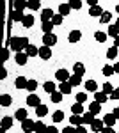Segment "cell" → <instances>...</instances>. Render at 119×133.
<instances>
[{"label":"cell","mask_w":119,"mask_h":133,"mask_svg":"<svg viewBox=\"0 0 119 133\" xmlns=\"http://www.w3.org/2000/svg\"><path fill=\"white\" fill-rule=\"evenodd\" d=\"M30 43H29V37H11V46L9 48H12V50L16 51V53H20V51H25L27 50V46H29Z\"/></svg>","instance_id":"6da1fadb"},{"label":"cell","mask_w":119,"mask_h":133,"mask_svg":"<svg viewBox=\"0 0 119 133\" xmlns=\"http://www.w3.org/2000/svg\"><path fill=\"white\" fill-rule=\"evenodd\" d=\"M55 43H57V36L55 34H43V46L52 48Z\"/></svg>","instance_id":"7a4b0ae2"},{"label":"cell","mask_w":119,"mask_h":133,"mask_svg":"<svg viewBox=\"0 0 119 133\" xmlns=\"http://www.w3.org/2000/svg\"><path fill=\"white\" fill-rule=\"evenodd\" d=\"M27 105L32 107V108H37L39 105H43V103H41V98L37 96V94H29V96H27Z\"/></svg>","instance_id":"3957f363"},{"label":"cell","mask_w":119,"mask_h":133,"mask_svg":"<svg viewBox=\"0 0 119 133\" xmlns=\"http://www.w3.org/2000/svg\"><path fill=\"white\" fill-rule=\"evenodd\" d=\"M21 130H23V133L36 131V123H34L32 119H27V121H23V123H21Z\"/></svg>","instance_id":"277c9868"},{"label":"cell","mask_w":119,"mask_h":133,"mask_svg":"<svg viewBox=\"0 0 119 133\" xmlns=\"http://www.w3.org/2000/svg\"><path fill=\"white\" fill-rule=\"evenodd\" d=\"M70 71L68 69H57L55 71V78L59 80V82H70Z\"/></svg>","instance_id":"5b68a950"},{"label":"cell","mask_w":119,"mask_h":133,"mask_svg":"<svg viewBox=\"0 0 119 133\" xmlns=\"http://www.w3.org/2000/svg\"><path fill=\"white\" fill-rule=\"evenodd\" d=\"M53 16H55V12H53V11L50 9H43L41 11V23H43V21H52L53 20Z\"/></svg>","instance_id":"8992f818"},{"label":"cell","mask_w":119,"mask_h":133,"mask_svg":"<svg viewBox=\"0 0 119 133\" xmlns=\"http://www.w3.org/2000/svg\"><path fill=\"white\" fill-rule=\"evenodd\" d=\"M27 85H29V80H27L25 76H18V78L14 80V87H16V89H20V91L27 89Z\"/></svg>","instance_id":"52a82bcc"},{"label":"cell","mask_w":119,"mask_h":133,"mask_svg":"<svg viewBox=\"0 0 119 133\" xmlns=\"http://www.w3.org/2000/svg\"><path fill=\"white\" fill-rule=\"evenodd\" d=\"M105 128V124H103V119H94L92 124H91V130L94 133H101V130Z\"/></svg>","instance_id":"ba28073f"},{"label":"cell","mask_w":119,"mask_h":133,"mask_svg":"<svg viewBox=\"0 0 119 133\" xmlns=\"http://www.w3.org/2000/svg\"><path fill=\"white\" fill-rule=\"evenodd\" d=\"M14 59H16V64H18V66H25L27 61H29V55H27L25 51H20V53H16Z\"/></svg>","instance_id":"9c48e42d"},{"label":"cell","mask_w":119,"mask_h":133,"mask_svg":"<svg viewBox=\"0 0 119 133\" xmlns=\"http://www.w3.org/2000/svg\"><path fill=\"white\" fill-rule=\"evenodd\" d=\"M14 119H18L20 123H23V121H27V119H29V114H27L25 108H18L16 114H14Z\"/></svg>","instance_id":"30bf717a"},{"label":"cell","mask_w":119,"mask_h":133,"mask_svg":"<svg viewBox=\"0 0 119 133\" xmlns=\"http://www.w3.org/2000/svg\"><path fill=\"white\" fill-rule=\"evenodd\" d=\"M80 39H82V32H80V30H71L70 36H68V41L73 43V44H75V43H78Z\"/></svg>","instance_id":"8fae6325"},{"label":"cell","mask_w":119,"mask_h":133,"mask_svg":"<svg viewBox=\"0 0 119 133\" xmlns=\"http://www.w3.org/2000/svg\"><path fill=\"white\" fill-rule=\"evenodd\" d=\"M73 75L84 76V75H85V66H84L82 62H75V66H73Z\"/></svg>","instance_id":"7c38bea8"},{"label":"cell","mask_w":119,"mask_h":133,"mask_svg":"<svg viewBox=\"0 0 119 133\" xmlns=\"http://www.w3.org/2000/svg\"><path fill=\"white\" fill-rule=\"evenodd\" d=\"M39 57L43 59V61H48L50 57H52V48H48V46H41L39 48Z\"/></svg>","instance_id":"4fadbf2b"},{"label":"cell","mask_w":119,"mask_h":133,"mask_svg":"<svg viewBox=\"0 0 119 133\" xmlns=\"http://www.w3.org/2000/svg\"><path fill=\"white\" fill-rule=\"evenodd\" d=\"M53 23L52 21H43L41 23V30H43V34H53Z\"/></svg>","instance_id":"5bb4252c"},{"label":"cell","mask_w":119,"mask_h":133,"mask_svg":"<svg viewBox=\"0 0 119 133\" xmlns=\"http://www.w3.org/2000/svg\"><path fill=\"white\" fill-rule=\"evenodd\" d=\"M11 7H14V11H20V12H23V9L27 7V2L25 0H18V2H9Z\"/></svg>","instance_id":"9a60e30c"},{"label":"cell","mask_w":119,"mask_h":133,"mask_svg":"<svg viewBox=\"0 0 119 133\" xmlns=\"http://www.w3.org/2000/svg\"><path fill=\"white\" fill-rule=\"evenodd\" d=\"M107 98H109V96H107L103 91H96V92H94V101H98L99 105L107 103Z\"/></svg>","instance_id":"2e32d148"},{"label":"cell","mask_w":119,"mask_h":133,"mask_svg":"<svg viewBox=\"0 0 119 133\" xmlns=\"http://www.w3.org/2000/svg\"><path fill=\"white\" fill-rule=\"evenodd\" d=\"M23 18H25V14L23 12H20V11H11V14H9V20L11 21H23Z\"/></svg>","instance_id":"e0dca14e"},{"label":"cell","mask_w":119,"mask_h":133,"mask_svg":"<svg viewBox=\"0 0 119 133\" xmlns=\"http://www.w3.org/2000/svg\"><path fill=\"white\" fill-rule=\"evenodd\" d=\"M116 121H117V119H116L114 114H107V115L103 117V124H105V126H110V128L116 124Z\"/></svg>","instance_id":"ac0fdd59"},{"label":"cell","mask_w":119,"mask_h":133,"mask_svg":"<svg viewBox=\"0 0 119 133\" xmlns=\"http://www.w3.org/2000/svg\"><path fill=\"white\" fill-rule=\"evenodd\" d=\"M70 123H71V126H75V128H77V126H82V124H84V117L73 114V115L70 117Z\"/></svg>","instance_id":"d6986e66"},{"label":"cell","mask_w":119,"mask_h":133,"mask_svg":"<svg viewBox=\"0 0 119 133\" xmlns=\"http://www.w3.org/2000/svg\"><path fill=\"white\" fill-rule=\"evenodd\" d=\"M89 112L92 114V115H98V114L101 112V105H99L98 101H92L89 105Z\"/></svg>","instance_id":"ffe728a7"},{"label":"cell","mask_w":119,"mask_h":133,"mask_svg":"<svg viewBox=\"0 0 119 133\" xmlns=\"http://www.w3.org/2000/svg\"><path fill=\"white\" fill-rule=\"evenodd\" d=\"M11 103H12V98L9 94H2L0 96V107H11Z\"/></svg>","instance_id":"44dd1931"},{"label":"cell","mask_w":119,"mask_h":133,"mask_svg":"<svg viewBox=\"0 0 119 133\" xmlns=\"http://www.w3.org/2000/svg\"><path fill=\"white\" fill-rule=\"evenodd\" d=\"M71 83L70 82H60V85H59V91L62 92V94H71Z\"/></svg>","instance_id":"7402d4cb"},{"label":"cell","mask_w":119,"mask_h":133,"mask_svg":"<svg viewBox=\"0 0 119 133\" xmlns=\"http://www.w3.org/2000/svg\"><path fill=\"white\" fill-rule=\"evenodd\" d=\"M70 12H71V7H70V4H68V2L59 5V14H60V16H68Z\"/></svg>","instance_id":"603a6c76"},{"label":"cell","mask_w":119,"mask_h":133,"mask_svg":"<svg viewBox=\"0 0 119 133\" xmlns=\"http://www.w3.org/2000/svg\"><path fill=\"white\" fill-rule=\"evenodd\" d=\"M34 16H32V14H27V16H25V18H23V21H21V25H23V27H25V29H30V27H32V25H34Z\"/></svg>","instance_id":"cb8c5ba5"},{"label":"cell","mask_w":119,"mask_h":133,"mask_svg":"<svg viewBox=\"0 0 119 133\" xmlns=\"http://www.w3.org/2000/svg\"><path fill=\"white\" fill-rule=\"evenodd\" d=\"M25 53H27L29 57H36V55H39V48H36V44H29L27 50H25Z\"/></svg>","instance_id":"d4e9b609"},{"label":"cell","mask_w":119,"mask_h":133,"mask_svg":"<svg viewBox=\"0 0 119 133\" xmlns=\"http://www.w3.org/2000/svg\"><path fill=\"white\" fill-rule=\"evenodd\" d=\"M11 126H12V117H9V115H5V117H2V130H9Z\"/></svg>","instance_id":"484cf974"},{"label":"cell","mask_w":119,"mask_h":133,"mask_svg":"<svg viewBox=\"0 0 119 133\" xmlns=\"http://www.w3.org/2000/svg\"><path fill=\"white\" fill-rule=\"evenodd\" d=\"M105 11L101 9V5H94V7H89V14L91 16H101Z\"/></svg>","instance_id":"4316f807"},{"label":"cell","mask_w":119,"mask_h":133,"mask_svg":"<svg viewBox=\"0 0 119 133\" xmlns=\"http://www.w3.org/2000/svg\"><path fill=\"white\" fill-rule=\"evenodd\" d=\"M107 34H109V37H114V39H116V37L119 36V27L117 25H110L109 30H107Z\"/></svg>","instance_id":"83f0119b"},{"label":"cell","mask_w":119,"mask_h":133,"mask_svg":"<svg viewBox=\"0 0 119 133\" xmlns=\"http://www.w3.org/2000/svg\"><path fill=\"white\" fill-rule=\"evenodd\" d=\"M107 37H109V34H107V32L98 30L96 34H94V39H96L98 43H105V41H107Z\"/></svg>","instance_id":"f1b7e54d"},{"label":"cell","mask_w":119,"mask_h":133,"mask_svg":"<svg viewBox=\"0 0 119 133\" xmlns=\"http://www.w3.org/2000/svg\"><path fill=\"white\" fill-rule=\"evenodd\" d=\"M46 114H48V107H46V105H39V107L36 108V115H37V117H45Z\"/></svg>","instance_id":"f546056e"},{"label":"cell","mask_w":119,"mask_h":133,"mask_svg":"<svg viewBox=\"0 0 119 133\" xmlns=\"http://www.w3.org/2000/svg\"><path fill=\"white\" fill-rule=\"evenodd\" d=\"M62 96H64V94L60 91H55L53 94H50V99H52V103H60L62 101Z\"/></svg>","instance_id":"4dcf8cb0"},{"label":"cell","mask_w":119,"mask_h":133,"mask_svg":"<svg viewBox=\"0 0 119 133\" xmlns=\"http://www.w3.org/2000/svg\"><path fill=\"white\" fill-rule=\"evenodd\" d=\"M70 83H71V87H78L80 83H82V76H78V75H71L70 76Z\"/></svg>","instance_id":"1f68e13d"},{"label":"cell","mask_w":119,"mask_h":133,"mask_svg":"<svg viewBox=\"0 0 119 133\" xmlns=\"http://www.w3.org/2000/svg\"><path fill=\"white\" fill-rule=\"evenodd\" d=\"M96 89H98V83L94 82V80H87V82H85V91L96 92Z\"/></svg>","instance_id":"d6a6232c"},{"label":"cell","mask_w":119,"mask_h":133,"mask_svg":"<svg viewBox=\"0 0 119 133\" xmlns=\"http://www.w3.org/2000/svg\"><path fill=\"white\" fill-rule=\"evenodd\" d=\"M71 112L75 114V115H82L84 114V107L80 103H75V105H71Z\"/></svg>","instance_id":"836d02e7"},{"label":"cell","mask_w":119,"mask_h":133,"mask_svg":"<svg viewBox=\"0 0 119 133\" xmlns=\"http://www.w3.org/2000/svg\"><path fill=\"white\" fill-rule=\"evenodd\" d=\"M43 89L48 92V94H53V92H55V83L53 82H45L43 83Z\"/></svg>","instance_id":"e575fe53"},{"label":"cell","mask_w":119,"mask_h":133,"mask_svg":"<svg viewBox=\"0 0 119 133\" xmlns=\"http://www.w3.org/2000/svg\"><path fill=\"white\" fill-rule=\"evenodd\" d=\"M46 130H48V126L43 123V121H37L36 123V133H46Z\"/></svg>","instance_id":"d590c367"},{"label":"cell","mask_w":119,"mask_h":133,"mask_svg":"<svg viewBox=\"0 0 119 133\" xmlns=\"http://www.w3.org/2000/svg\"><path fill=\"white\" fill-rule=\"evenodd\" d=\"M75 101L80 103V105H84V103L87 101V94H85V92H77V96H75Z\"/></svg>","instance_id":"8d00e7d4"},{"label":"cell","mask_w":119,"mask_h":133,"mask_svg":"<svg viewBox=\"0 0 119 133\" xmlns=\"http://www.w3.org/2000/svg\"><path fill=\"white\" fill-rule=\"evenodd\" d=\"M116 57H117V48H116V46H110L109 50H107V59L114 61Z\"/></svg>","instance_id":"74e56055"},{"label":"cell","mask_w":119,"mask_h":133,"mask_svg":"<svg viewBox=\"0 0 119 133\" xmlns=\"http://www.w3.org/2000/svg\"><path fill=\"white\" fill-rule=\"evenodd\" d=\"M52 117H53V123H60V121H64V112L62 110H55Z\"/></svg>","instance_id":"f35d334b"},{"label":"cell","mask_w":119,"mask_h":133,"mask_svg":"<svg viewBox=\"0 0 119 133\" xmlns=\"http://www.w3.org/2000/svg\"><path fill=\"white\" fill-rule=\"evenodd\" d=\"M27 7L32 9V11H37L41 7V2L39 0H30V2H27Z\"/></svg>","instance_id":"ab89813d"},{"label":"cell","mask_w":119,"mask_h":133,"mask_svg":"<svg viewBox=\"0 0 119 133\" xmlns=\"http://www.w3.org/2000/svg\"><path fill=\"white\" fill-rule=\"evenodd\" d=\"M110 20H112V14H110L109 11H105V12L99 16V23H103V25H105V23H109Z\"/></svg>","instance_id":"60d3db41"},{"label":"cell","mask_w":119,"mask_h":133,"mask_svg":"<svg viewBox=\"0 0 119 133\" xmlns=\"http://www.w3.org/2000/svg\"><path fill=\"white\" fill-rule=\"evenodd\" d=\"M36 89H37V82L36 80H29V85H27V91L30 94H36Z\"/></svg>","instance_id":"b9f144b4"},{"label":"cell","mask_w":119,"mask_h":133,"mask_svg":"<svg viewBox=\"0 0 119 133\" xmlns=\"http://www.w3.org/2000/svg\"><path fill=\"white\" fill-rule=\"evenodd\" d=\"M82 117H84V124H89V126L92 124V121H94V115H92L91 112H85Z\"/></svg>","instance_id":"7bdbcfd3"},{"label":"cell","mask_w":119,"mask_h":133,"mask_svg":"<svg viewBox=\"0 0 119 133\" xmlns=\"http://www.w3.org/2000/svg\"><path fill=\"white\" fill-rule=\"evenodd\" d=\"M103 92H105L107 96H110V94L114 92V85H112L110 82H105V83H103Z\"/></svg>","instance_id":"ee69618b"},{"label":"cell","mask_w":119,"mask_h":133,"mask_svg":"<svg viewBox=\"0 0 119 133\" xmlns=\"http://www.w3.org/2000/svg\"><path fill=\"white\" fill-rule=\"evenodd\" d=\"M114 66H109V64H107V66H103V75H105V76H112V75H114Z\"/></svg>","instance_id":"f6af8a7d"},{"label":"cell","mask_w":119,"mask_h":133,"mask_svg":"<svg viewBox=\"0 0 119 133\" xmlns=\"http://www.w3.org/2000/svg\"><path fill=\"white\" fill-rule=\"evenodd\" d=\"M68 4H70L71 9H80L82 7V0H70Z\"/></svg>","instance_id":"bcb514c9"},{"label":"cell","mask_w":119,"mask_h":133,"mask_svg":"<svg viewBox=\"0 0 119 133\" xmlns=\"http://www.w3.org/2000/svg\"><path fill=\"white\" fill-rule=\"evenodd\" d=\"M62 21H64V16H60L59 12H57V14L53 16V20H52V23H53V25H62Z\"/></svg>","instance_id":"7dc6e473"},{"label":"cell","mask_w":119,"mask_h":133,"mask_svg":"<svg viewBox=\"0 0 119 133\" xmlns=\"http://www.w3.org/2000/svg\"><path fill=\"white\" fill-rule=\"evenodd\" d=\"M109 98H110V99H114V101H119V87H116V89H114V92L110 94Z\"/></svg>","instance_id":"c3c4849f"},{"label":"cell","mask_w":119,"mask_h":133,"mask_svg":"<svg viewBox=\"0 0 119 133\" xmlns=\"http://www.w3.org/2000/svg\"><path fill=\"white\" fill-rule=\"evenodd\" d=\"M62 133H77V130H75V126H66L62 130Z\"/></svg>","instance_id":"681fc988"},{"label":"cell","mask_w":119,"mask_h":133,"mask_svg":"<svg viewBox=\"0 0 119 133\" xmlns=\"http://www.w3.org/2000/svg\"><path fill=\"white\" fill-rule=\"evenodd\" d=\"M75 130H77V133H87V130H85V126H84V124H82V126H77Z\"/></svg>","instance_id":"f907efd6"},{"label":"cell","mask_w":119,"mask_h":133,"mask_svg":"<svg viewBox=\"0 0 119 133\" xmlns=\"http://www.w3.org/2000/svg\"><path fill=\"white\" fill-rule=\"evenodd\" d=\"M9 48H4V53H2V57H4V61H7V59H9Z\"/></svg>","instance_id":"816d5d0a"},{"label":"cell","mask_w":119,"mask_h":133,"mask_svg":"<svg viewBox=\"0 0 119 133\" xmlns=\"http://www.w3.org/2000/svg\"><path fill=\"white\" fill-rule=\"evenodd\" d=\"M46 133H59V130H57L55 126H48V130H46Z\"/></svg>","instance_id":"f5cc1de1"},{"label":"cell","mask_w":119,"mask_h":133,"mask_svg":"<svg viewBox=\"0 0 119 133\" xmlns=\"http://www.w3.org/2000/svg\"><path fill=\"white\" fill-rule=\"evenodd\" d=\"M101 133H116V131H114V130H112L110 126H105V128L101 130Z\"/></svg>","instance_id":"db71d44e"},{"label":"cell","mask_w":119,"mask_h":133,"mask_svg":"<svg viewBox=\"0 0 119 133\" xmlns=\"http://www.w3.org/2000/svg\"><path fill=\"white\" fill-rule=\"evenodd\" d=\"M87 4H89L91 7H94V5H98L99 2H98V0H87Z\"/></svg>","instance_id":"11a10c76"},{"label":"cell","mask_w":119,"mask_h":133,"mask_svg":"<svg viewBox=\"0 0 119 133\" xmlns=\"http://www.w3.org/2000/svg\"><path fill=\"white\" fill-rule=\"evenodd\" d=\"M5 76H7V71H5V68H2V71H0V78L4 80Z\"/></svg>","instance_id":"9f6ffc18"},{"label":"cell","mask_w":119,"mask_h":133,"mask_svg":"<svg viewBox=\"0 0 119 133\" xmlns=\"http://www.w3.org/2000/svg\"><path fill=\"white\" fill-rule=\"evenodd\" d=\"M112 114L116 115V119H119V107H117V108H114V112H112Z\"/></svg>","instance_id":"6f0895ef"},{"label":"cell","mask_w":119,"mask_h":133,"mask_svg":"<svg viewBox=\"0 0 119 133\" xmlns=\"http://www.w3.org/2000/svg\"><path fill=\"white\" fill-rule=\"evenodd\" d=\"M114 71L119 75V62H116V64H114Z\"/></svg>","instance_id":"680465c9"},{"label":"cell","mask_w":119,"mask_h":133,"mask_svg":"<svg viewBox=\"0 0 119 133\" xmlns=\"http://www.w3.org/2000/svg\"><path fill=\"white\" fill-rule=\"evenodd\" d=\"M114 46H116V48H119V36L114 39Z\"/></svg>","instance_id":"91938a15"},{"label":"cell","mask_w":119,"mask_h":133,"mask_svg":"<svg viewBox=\"0 0 119 133\" xmlns=\"http://www.w3.org/2000/svg\"><path fill=\"white\" fill-rule=\"evenodd\" d=\"M116 11H117V14H119V4H117V5H116Z\"/></svg>","instance_id":"94428289"},{"label":"cell","mask_w":119,"mask_h":133,"mask_svg":"<svg viewBox=\"0 0 119 133\" xmlns=\"http://www.w3.org/2000/svg\"><path fill=\"white\" fill-rule=\"evenodd\" d=\"M116 25H117V27H119V18H117V21H116Z\"/></svg>","instance_id":"6125c7cd"},{"label":"cell","mask_w":119,"mask_h":133,"mask_svg":"<svg viewBox=\"0 0 119 133\" xmlns=\"http://www.w3.org/2000/svg\"><path fill=\"white\" fill-rule=\"evenodd\" d=\"M117 133H119V131H117Z\"/></svg>","instance_id":"be15d7a7"}]
</instances>
